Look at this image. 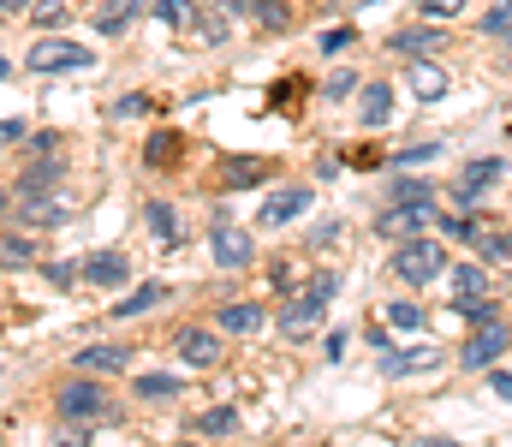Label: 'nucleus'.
Instances as JSON below:
<instances>
[{
    "instance_id": "f257e3e1",
    "label": "nucleus",
    "mask_w": 512,
    "mask_h": 447,
    "mask_svg": "<svg viewBox=\"0 0 512 447\" xmlns=\"http://www.w3.org/2000/svg\"><path fill=\"white\" fill-rule=\"evenodd\" d=\"M334 293H340V275H334V269L310 275V287L280 310V334H286V340H310V328L322 322V310L334 304Z\"/></svg>"
},
{
    "instance_id": "f03ea898",
    "label": "nucleus",
    "mask_w": 512,
    "mask_h": 447,
    "mask_svg": "<svg viewBox=\"0 0 512 447\" xmlns=\"http://www.w3.org/2000/svg\"><path fill=\"white\" fill-rule=\"evenodd\" d=\"M441 221V209H435V197H411V203H393L376 215V233L393 239V245H405V239H423L429 227Z\"/></svg>"
},
{
    "instance_id": "7ed1b4c3",
    "label": "nucleus",
    "mask_w": 512,
    "mask_h": 447,
    "mask_svg": "<svg viewBox=\"0 0 512 447\" xmlns=\"http://www.w3.org/2000/svg\"><path fill=\"white\" fill-rule=\"evenodd\" d=\"M393 275H399L405 287H429V281L447 275V251H441L435 239H405V245L393 251Z\"/></svg>"
},
{
    "instance_id": "20e7f679",
    "label": "nucleus",
    "mask_w": 512,
    "mask_h": 447,
    "mask_svg": "<svg viewBox=\"0 0 512 447\" xmlns=\"http://www.w3.org/2000/svg\"><path fill=\"white\" fill-rule=\"evenodd\" d=\"M209 251H215V263H221V269H251V263H256V239L239 227V221H233V215H227V209L215 215Z\"/></svg>"
},
{
    "instance_id": "39448f33",
    "label": "nucleus",
    "mask_w": 512,
    "mask_h": 447,
    "mask_svg": "<svg viewBox=\"0 0 512 447\" xmlns=\"http://www.w3.org/2000/svg\"><path fill=\"white\" fill-rule=\"evenodd\" d=\"M54 412H60L72 430H84V424H102V418H108V394H102L96 382H66L60 400H54Z\"/></svg>"
},
{
    "instance_id": "423d86ee",
    "label": "nucleus",
    "mask_w": 512,
    "mask_h": 447,
    "mask_svg": "<svg viewBox=\"0 0 512 447\" xmlns=\"http://www.w3.org/2000/svg\"><path fill=\"white\" fill-rule=\"evenodd\" d=\"M24 66H30V72H84V66H90V48L60 42V36H42V42L24 54Z\"/></svg>"
},
{
    "instance_id": "0eeeda50",
    "label": "nucleus",
    "mask_w": 512,
    "mask_h": 447,
    "mask_svg": "<svg viewBox=\"0 0 512 447\" xmlns=\"http://www.w3.org/2000/svg\"><path fill=\"white\" fill-rule=\"evenodd\" d=\"M507 346H512V334L501 328V316H495V322H477V334L459 346V364H465V370H489V364H501Z\"/></svg>"
},
{
    "instance_id": "6e6552de",
    "label": "nucleus",
    "mask_w": 512,
    "mask_h": 447,
    "mask_svg": "<svg viewBox=\"0 0 512 447\" xmlns=\"http://www.w3.org/2000/svg\"><path fill=\"white\" fill-rule=\"evenodd\" d=\"M441 370V346H399V352H382V376H429Z\"/></svg>"
},
{
    "instance_id": "1a4fd4ad",
    "label": "nucleus",
    "mask_w": 512,
    "mask_h": 447,
    "mask_svg": "<svg viewBox=\"0 0 512 447\" xmlns=\"http://www.w3.org/2000/svg\"><path fill=\"white\" fill-rule=\"evenodd\" d=\"M310 209V185H286V191H274L268 203H262V227H286V221H298Z\"/></svg>"
},
{
    "instance_id": "9d476101",
    "label": "nucleus",
    "mask_w": 512,
    "mask_h": 447,
    "mask_svg": "<svg viewBox=\"0 0 512 447\" xmlns=\"http://www.w3.org/2000/svg\"><path fill=\"white\" fill-rule=\"evenodd\" d=\"M179 358H185L191 370L221 364V334H215V328H185V334H179Z\"/></svg>"
},
{
    "instance_id": "9b49d317",
    "label": "nucleus",
    "mask_w": 512,
    "mask_h": 447,
    "mask_svg": "<svg viewBox=\"0 0 512 447\" xmlns=\"http://www.w3.org/2000/svg\"><path fill=\"white\" fill-rule=\"evenodd\" d=\"M441 42H447V36H441V30H435V18H429V24H417V30H399L387 48H393L399 60H423V54H441Z\"/></svg>"
},
{
    "instance_id": "f8f14e48",
    "label": "nucleus",
    "mask_w": 512,
    "mask_h": 447,
    "mask_svg": "<svg viewBox=\"0 0 512 447\" xmlns=\"http://www.w3.org/2000/svg\"><path fill=\"white\" fill-rule=\"evenodd\" d=\"M72 209H66V197H48V191H36V197H18V221L24 227H60Z\"/></svg>"
},
{
    "instance_id": "ddd939ff",
    "label": "nucleus",
    "mask_w": 512,
    "mask_h": 447,
    "mask_svg": "<svg viewBox=\"0 0 512 447\" xmlns=\"http://www.w3.org/2000/svg\"><path fill=\"white\" fill-rule=\"evenodd\" d=\"M126 275H131L126 251H96V257L84 263V281H90V287H126Z\"/></svg>"
},
{
    "instance_id": "4468645a",
    "label": "nucleus",
    "mask_w": 512,
    "mask_h": 447,
    "mask_svg": "<svg viewBox=\"0 0 512 447\" xmlns=\"http://www.w3.org/2000/svg\"><path fill=\"white\" fill-rule=\"evenodd\" d=\"M358 120H364L370 132L393 120V90H387V84H364V90H358Z\"/></svg>"
},
{
    "instance_id": "2eb2a0df",
    "label": "nucleus",
    "mask_w": 512,
    "mask_h": 447,
    "mask_svg": "<svg viewBox=\"0 0 512 447\" xmlns=\"http://www.w3.org/2000/svg\"><path fill=\"white\" fill-rule=\"evenodd\" d=\"M411 96L417 102H441L447 96V72L435 60H411Z\"/></svg>"
},
{
    "instance_id": "dca6fc26",
    "label": "nucleus",
    "mask_w": 512,
    "mask_h": 447,
    "mask_svg": "<svg viewBox=\"0 0 512 447\" xmlns=\"http://www.w3.org/2000/svg\"><path fill=\"white\" fill-rule=\"evenodd\" d=\"M54 179H60V155L48 149V155H42L36 167H24V173H18V185H12V197H36V191H48Z\"/></svg>"
},
{
    "instance_id": "f3484780",
    "label": "nucleus",
    "mask_w": 512,
    "mask_h": 447,
    "mask_svg": "<svg viewBox=\"0 0 512 447\" xmlns=\"http://www.w3.org/2000/svg\"><path fill=\"white\" fill-rule=\"evenodd\" d=\"M137 12H143V0H102V6H96V30H102V36H120Z\"/></svg>"
},
{
    "instance_id": "a211bd4d",
    "label": "nucleus",
    "mask_w": 512,
    "mask_h": 447,
    "mask_svg": "<svg viewBox=\"0 0 512 447\" xmlns=\"http://www.w3.org/2000/svg\"><path fill=\"white\" fill-rule=\"evenodd\" d=\"M471 245H477L489 263H512V227H489V221H483V227L471 233Z\"/></svg>"
},
{
    "instance_id": "6ab92c4d",
    "label": "nucleus",
    "mask_w": 512,
    "mask_h": 447,
    "mask_svg": "<svg viewBox=\"0 0 512 447\" xmlns=\"http://www.w3.org/2000/svg\"><path fill=\"white\" fill-rule=\"evenodd\" d=\"M78 364L96 370V376H114V370L131 364V346H90V352H78Z\"/></svg>"
},
{
    "instance_id": "aec40b11",
    "label": "nucleus",
    "mask_w": 512,
    "mask_h": 447,
    "mask_svg": "<svg viewBox=\"0 0 512 447\" xmlns=\"http://www.w3.org/2000/svg\"><path fill=\"white\" fill-rule=\"evenodd\" d=\"M167 298H173V293H167V281H143L131 298L114 304V316H143V310H155V304H167Z\"/></svg>"
},
{
    "instance_id": "412c9836",
    "label": "nucleus",
    "mask_w": 512,
    "mask_h": 447,
    "mask_svg": "<svg viewBox=\"0 0 512 447\" xmlns=\"http://www.w3.org/2000/svg\"><path fill=\"white\" fill-rule=\"evenodd\" d=\"M262 322H268V316H262V304H251V298H245V304H221V328H227V334H256Z\"/></svg>"
},
{
    "instance_id": "4be33fe9",
    "label": "nucleus",
    "mask_w": 512,
    "mask_h": 447,
    "mask_svg": "<svg viewBox=\"0 0 512 447\" xmlns=\"http://www.w3.org/2000/svg\"><path fill=\"white\" fill-rule=\"evenodd\" d=\"M501 173H507V161H501V155H483V161H471V167L459 173V185H465V191H489Z\"/></svg>"
},
{
    "instance_id": "5701e85b",
    "label": "nucleus",
    "mask_w": 512,
    "mask_h": 447,
    "mask_svg": "<svg viewBox=\"0 0 512 447\" xmlns=\"http://www.w3.org/2000/svg\"><path fill=\"white\" fill-rule=\"evenodd\" d=\"M239 430V406H209L197 412V436H233Z\"/></svg>"
},
{
    "instance_id": "b1692460",
    "label": "nucleus",
    "mask_w": 512,
    "mask_h": 447,
    "mask_svg": "<svg viewBox=\"0 0 512 447\" xmlns=\"http://www.w3.org/2000/svg\"><path fill=\"white\" fill-rule=\"evenodd\" d=\"M179 388H185V382L167 376V370H143V376H137V394H143V400H173Z\"/></svg>"
},
{
    "instance_id": "393cba45",
    "label": "nucleus",
    "mask_w": 512,
    "mask_h": 447,
    "mask_svg": "<svg viewBox=\"0 0 512 447\" xmlns=\"http://www.w3.org/2000/svg\"><path fill=\"white\" fill-rule=\"evenodd\" d=\"M0 263H6V269H24V263H36V239H24V233H6V239H0Z\"/></svg>"
},
{
    "instance_id": "a878e982",
    "label": "nucleus",
    "mask_w": 512,
    "mask_h": 447,
    "mask_svg": "<svg viewBox=\"0 0 512 447\" xmlns=\"http://www.w3.org/2000/svg\"><path fill=\"white\" fill-rule=\"evenodd\" d=\"M221 179L227 185H256V179H268V161H221Z\"/></svg>"
},
{
    "instance_id": "bb28decb",
    "label": "nucleus",
    "mask_w": 512,
    "mask_h": 447,
    "mask_svg": "<svg viewBox=\"0 0 512 447\" xmlns=\"http://www.w3.org/2000/svg\"><path fill=\"white\" fill-rule=\"evenodd\" d=\"M447 281H453V293H459V298H471V293H489V275H483L477 263H465V269H453Z\"/></svg>"
},
{
    "instance_id": "cd10ccee",
    "label": "nucleus",
    "mask_w": 512,
    "mask_h": 447,
    "mask_svg": "<svg viewBox=\"0 0 512 447\" xmlns=\"http://www.w3.org/2000/svg\"><path fill=\"white\" fill-rule=\"evenodd\" d=\"M453 310H459V316H465V322H495V316H501V310H495V298L483 293H471V298H453Z\"/></svg>"
},
{
    "instance_id": "c85d7f7f",
    "label": "nucleus",
    "mask_w": 512,
    "mask_h": 447,
    "mask_svg": "<svg viewBox=\"0 0 512 447\" xmlns=\"http://www.w3.org/2000/svg\"><path fill=\"white\" fill-rule=\"evenodd\" d=\"M251 12H256V24H262V30H286V24H292L286 0H251Z\"/></svg>"
},
{
    "instance_id": "c756f323",
    "label": "nucleus",
    "mask_w": 512,
    "mask_h": 447,
    "mask_svg": "<svg viewBox=\"0 0 512 447\" xmlns=\"http://www.w3.org/2000/svg\"><path fill=\"white\" fill-rule=\"evenodd\" d=\"M387 328H423V304L393 298V304H387Z\"/></svg>"
},
{
    "instance_id": "7c9ffc66",
    "label": "nucleus",
    "mask_w": 512,
    "mask_h": 447,
    "mask_svg": "<svg viewBox=\"0 0 512 447\" xmlns=\"http://www.w3.org/2000/svg\"><path fill=\"white\" fill-rule=\"evenodd\" d=\"M483 36H495V42H512V0H501L495 12H483Z\"/></svg>"
},
{
    "instance_id": "2f4dec72",
    "label": "nucleus",
    "mask_w": 512,
    "mask_h": 447,
    "mask_svg": "<svg viewBox=\"0 0 512 447\" xmlns=\"http://www.w3.org/2000/svg\"><path fill=\"white\" fill-rule=\"evenodd\" d=\"M149 233H155L161 245H173V239H179V227H173V209H167V203H149Z\"/></svg>"
},
{
    "instance_id": "473e14b6",
    "label": "nucleus",
    "mask_w": 512,
    "mask_h": 447,
    "mask_svg": "<svg viewBox=\"0 0 512 447\" xmlns=\"http://www.w3.org/2000/svg\"><path fill=\"white\" fill-rule=\"evenodd\" d=\"M173 149H179V138H173V132H161V138H155V144L143 149V161H149V167H173V161H179V155H173Z\"/></svg>"
},
{
    "instance_id": "72a5a7b5",
    "label": "nucleus",
    "mask_w": 512,
    "mask_h": 447,
    "mask_svg": "<svg viewBox=\"0 0 512 447\" xmlns=\"http://www.w3.org/2000/svg\"><path fill=\"white\" fill-rule=\"evenodd\" d=\"M30 18H36V24H42V30H60V24H66V18H72V12H66V6H60V0H36V12H30Z\"/></svg>"
},
{
    "instance_id": "f704fd0d",
    "label": "nucleus",
    "mask_w": 512,
    "mask_h": 447,
    "mask_svg": "<svg viewBox=\"0 0 512 447\" xmlns=\"http://www.w3.org/2000/svg\"><path fill=\"white\" fill-rule=\"evenodd\" d=\"M155 18H161V24H173V30H179V24H185V18H191V0H155Z\"/></svg>"
},
{
    "instance_id": "c9c22d12",
    "label": "nucleus",
    "mask_w": 512,
    "mask_h": 447,
    "mask_svg": "<svg viewBox=\"0 0 512 447\" xmlns=\"http://www.w3.org/2000/svg\"><path fill=\"white\" fill-rule=\"evenodd\" d=\"M417 12H423V18H435V24H447V18H459V12H465V0H423Z\"/></svg>"
},
{
    "instance_id": "e433bc0d",
    "label": "nucleus",
    "mask_w": 512,
    "mask_h": 447,
    "mask_svg": "<svg viewBox=\"0 0 512 447\" xmlns=\"http://www.w3.org/2000/svg\"><path fill=\"white\" fill-rule=\"evenodd\" d=\"M441 155V144H411L405 155H393V167H423V161H435Z\"/></svg>"
},
{
    "instance_id": "4c0bfd02",
    "label": "nucleus",
    "mask_w": 512,
    "mask_h": 447,
    "mask_svg": "<svg viewBox=\"0 0 512 447\" xmlns=\"http://www.w3.org/2000/svg\"><path fill=\"white\" fill-rule=\"evenodd\" d=\"M411 197H435V185H423V179H393V203H411Z\"/></svg>"
},
{
    "instance_id": "58836bf2",
    "label": "nucleus",
    "mask_w": 512,
    "mask_h": 447,
    "mask_svg": "<svg viewBox=\"0 0 512 447\" xmlns=\"http://www.w3.org/2000/svg\"><path fill=\"white\" fill-rule=\"evenodd\" d=\"M149 108H155V102H149V96H137V90L114 102V114H120V120H137V114H149Z\"/></svg>"
},
{
    "instance_id": "ea45409f",
    "label": "nucleus",
    "mask_w": 512,
    "mask_h": 447,
    "mask_svg": "<svg viewBox=\"0 0 512 447\" xmlns=\"http://www.w3.org/2000/svg\"><path fill=\"white\" fill-rule=\"evenodd\" d=\"M78 275H84V269H72V263H48V281H54L60 293H66V287H78Z\"/></svg>"
},
{
    "instance_id": "a19ab883",
    "label": "nucleus",
    "mask_w": 512,
    "mask_h": 447,
    "mask_svg": "<svg viewBox=\"0 0 512 447\" xmlns=\"http://www.w3.org/2000/svg\"><path fill=\"white\" fill-rule=\"evenodd\" d=\"M340 48H352V30L340 24V30H322V54H340Z\"/></svg>"
},
{
    "instance_id": "79ce46f5",
    "label": "nucleus",
    "mask_w": 512,
    "mask_h": 447,
    "mask_svg": "<svg viewBox=\"0 0 512 447\" xmlns=\"http://www.w3.org/2000/svg\"><path fill=\"white\" fill-rule=\"evenodd\" d=\"M489 394H495V400H507V406H512V376H507V370H495V376H489Z\"/></svg>"
},
{
    "instance_id": "37998d69",
    "label": "nucleus",
    "mask_w": 512,
    "mask_h": 447,
    "mask_svg": "<svg viewBox=\"0 0 512 447\" xmlns=\"http://www.w3.org/2000/svg\"><path fill=\"white\" fill-rule=\"evenodd\" d=\"M441 227H447V239H471V233H477V227H471V221H465V215H447V221H441Z\"/></svg>"
},
{
    "instance_id": "c03bdc74",
    "label": "nucleus",
    "mask_w": 512,
    "mask_h": 447,
    "mask_svg": "<svg viewBox=\"0 0 512 447\" xmlns=\"http://www.w3.org/2000/svg\"><path fill=\"white\" fill-rule=\"evenodd\" d=\"M0 144H24V120H0Z\"/></svg>"
},
{
    "instance_id": "a18cd8bd",
    "label": "nucleus",
    "mask_w": 512,
    "mask_h": 447,
    "mask_svg": "<svg viewBox=\"0 0 512 447\" xmlns=\"http://www.w3.org/2000/svg\"><path fill=\"white\" fill-rule=\"evenodd\" d=\"M24 6H30V0H0V12H24Z\"/></svg>"
},
{
    "instance_id": "49530a36",
    "label": "nucleus",
    "mask_w": 512,
    "mask_h": 447,
    "mask_svg": "<svg viewBox=\"0 0 512 447\" xmlns=\"http://www.w3.org/2000/svg\"><path fill=\"white\" fill-rule=\"evenodd\" d=\"M0 78H6V60H0Z\"/></svg>"
},
{
    "instance_id": "de8ad7c7",
    "label": "nucleus",
    "mask_w": 512,
    "mask_h": 447,
    "mask_svg": "<svg viewBox=\"0 0 512 447\" xmlns=\"http://www.w3.org/2000/svg\"><path fill=\"white\" fill-rule=\"evenodd\" d=\"M0 209H6V191H0Z\"/></svg>"
}]
</instances>
